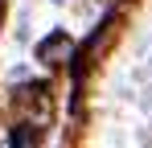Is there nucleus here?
I'll return each instance as SVG.
<instances>
[{
    "instance_id": "obj_1",
    "label": "nucleus",
    "mask_w": 152,
    "mask_h": 148,
    "mask_svg": "<svg viewBox=\"0 0 152 148\" xmlns=\"http://www.w3.org/2000/svg\"><path fill=\"white\" fill-rule=\"evenodd\" d=\"M58 53H70V37H66V29L50 33V37L37 45V58H41V62H53V66H58Z\"/></svg>"
},
{
    "instance_id": "obj_2",
    "label": "nucleus",
    "mask_w": 152,
    "mask_h": 148,
    "mask_svg": "<svg viewBox=\"0 0 152 148\" xmlns=\"http://www.w3.org/2000/svg\"><path fill=\"white\" fill-rule=\"evenodd\" d=\"M12 148H37V127L33 123H17L12 127Z\"/></svg>"
},
{
    "instance_id": "obj_3",
    "label": "nucleus",
    "mask_w": 152,
    "mask_h": 148,
    "mask_svg": "<svg viewBox=\"0 0 152 148\" xmlns=\"http://www.w3.org/2000/svg\"><path fill=\"white\" fill-rule=\"evenodd\" d=\"M0 8H4V0H0Z\"/></svg>"
}]
</instances>
